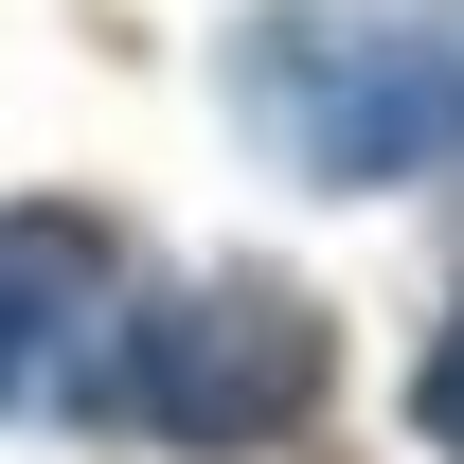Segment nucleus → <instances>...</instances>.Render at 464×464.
<instances>
[{
    "label": "nucleus",
    "instance_id": "obj_3",
    "mask_svg": "<svg viewBox=\"0 0 464 464\" xmlns=\"http://www.w3.org/2000/svg\"><path fill=\"white\" fill-rule=\"evenodd\" d=\"M108 340H125V268H108V232H90V215H0V411H18V393L90 411Z\"/></svg>",
    "mask_w": 464,
    "mask_h": 464
},
{
    "label": "nucleus",
    "instance_id": "obj_4",
    "mask_svg": "<svg viewBox=\"0 0 464 464\" xmlns=\"http://www.w3.org/2000/svg\"><path fill=\"white\" fill-rule=\"evenodd\" d=\"M411 429L464 464V304H447V340H429V375H411Z\"/></svg>",
    "mask_w": 464,
    "mask_h": 464
},
{
    "label": "nucleus",
    "instance_id": "obj_2",
    "mask_svg": "<svg viewBox=\"0 0 464 464\" xmlns=\"http://www.w3.org/2000/svg\"><path fill=\"white\" fill-rule=\"evenodd\" d=\"M322 393H340V322H322L286 268L143 286V304H125V340H108V375H90V411H108V429H143V447H179V464L286 447Z\"/></svg>",
    "mask_w": 464,
    "mask_h": 464
},
{
    "label": "nucleus",
    "instance_id": "obj_1",
    "mask_svg": "<svg viewBox=\"0 0 464 464\" xmlns=\"http://www.w3.org/2000/svg\"><path fill=\"white\" fill-rule=\"evenodd\" d=\"M232 108L286 179H447L464 161V0H268L232 36Z\"/></svg>",
    "mask_w": 464,
    "mask_h": 464
}]
</instances>
